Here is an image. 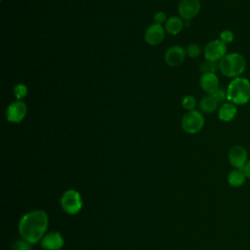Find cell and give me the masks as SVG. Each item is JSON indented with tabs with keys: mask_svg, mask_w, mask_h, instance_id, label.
Wrapping results in <instances>:
<instances>
[{
	"mask_svg": "<svg viewBox=\"0 0 250 250\" xmlns=\"http://www.w3.org/2000/svg\"><path fill=\"white\" fill-rule=\"evenodd\" d=\"M49 218L43 210H33L24 214L19 223V231L22 239L31 244L39 242L46 234Z\"/></svg>",
	"mask_w": 250,
	"mask_h": 250,
	"instance_id": "1",
	"label": "cell"
},
{
	"mask_svg": "<svg viewBox=\"0 0 250 250\" xmlns=\"http://www.w3.org/2000/svg\"><path fill=\"white\" fill-rule=\"evenodd\" d=\"M228 102L235 105H243L250 102V80L239 76L231 79L227 87Z\"/></svg>",
	"mask_w": 250,
	"mask_h": 250,
	"instance_id": "2",
	"label": "cell"
},
{
	"mask_svg": "<svg viewBox=\"0 0 250 250\" xmlns=\"http://www.w3.org/2000/svg\"><path fill=\"white\" fill-rule=\"evenodd\" d=\"M246 69V59L237 52L228 53L219 62V71L229 78L241 76Z\"/></svg>",
	"mask_w": 250,
	"mask_h": 250,
	"instance_id": "3",
	"label": "cell"
},
{
	"mask_svg": "<svg viewBox=\"0 0 250 250\" xmlns=\"http://www.w3.org/2000/svg\"><path fill=\"white\" fill-rule=\"evenodd\" d=\"M205 124V118L201 111L193 109L188 111L182 118V128L188 134L199 133Z\"/></svg>",
	"mask_w": 250,
	"mask_h": 250,
	"instance_id": "4",
	"label": "cell"
},
{
	"mask_svg": "<svg viewBox=\"0 0 250 250\" xmlns=\"http://www.w3.org/2000/svg\"><path fill=\"white\" fill-rule=\"evenodd\" d=\"M60 203L62 210L69 215L77 214L83 206L82 197L75 189H67L64 191L61 197Z\"/></svg>",
	"mask_w": 250,
	"mask_h": 250,
	"instance_id": "5",
	"label": "cell"
},
{
	"mask_svg": "<svg viewBox=\"0 0 250 250\" xmlns=\"http://www.w3.org/2000/svg\"><path fill=\"white\" fill-rule=\"evenodd\" d=\"M227 51L228 47L225 42H223L221 39H214L205 45L203 54L206 61L219 62L228 54Z\"/></svg>",
	"mask_w": 250,
	"mask_h": 250,
	"instance_id": "6",
	"label": "cell"
},
{
	"mask_svg": "<svg viewBox=\"0 0 250 250\" xmlns=\"http://www.w3.org/2000/svg\"><path fill=\"white\" fill-rule=\"evenodd\" d=\"M228 159L229 164L234 169H243L248 159V151L241 145H235L231 146L228 153Z\"/></svg>",
	"mask_w": 250,
	"mask_h": 250,
	"instance_id": "7",
	"label": "cell"
},
{
	"mask_svg": "<svg viewBox=\"0 0 250 250\" xmlns=\"http://www.w3.org/2000/svg\"><path fill=\"white\" fill-rule=\"evenodd\" d=\"M27 113V106L24 102L17 100L11 103L6 109V117L11 123H20Z\"/></svg>",
	"mask_w": 250,
	"mask_h": 250,
	"instance_id": "8",
	"label": "cell"
},
{
	"mask_svg": "<svg viewBox=\"0 0 250 250\" xmlns=\"http://www.w3.org/2000/svg\"><path fill=\"white\" fill-rule=\"evenodd\" d=\"M200 8L199 0H181L178 5V12L182 19L189 21L199 13Z\"/></svg>",
	"mask_w": 250,
	"mask_h": 250,
	"instance_id": "9",
	"label": "cell"
},
{
	"mask_svg": "<svg viewBox=\"0 0 250 250\" xmlns=\"http://www.w3.org/2000/svg\"><path fill=\"white\" fill-rule=\"evenodd\" d=\"M165 38V28L158 23L150 24L145 32V41L151 45H159Z\"/></svg>",
	"mask_w": 250,
	"mask_h": 250,
	"instance_id": "10",
	"label": "cell"
},
{
	"mask_svg": "<svg viewBox=\"0 0 250 250\" xmlns=\"http://www.w3.org/2000/svg\"><path fill=\"white\" fill-rule=\"evenodd\" d=\"M186 55L187 52L182 46L174 45L165 52L164 61L169 66H178L185 61Z\"/></svg>",
	"mask_w": 250,
	"mask_h": 250,
	"instance_id": "11",
	"label": "cell"
},
{
	"mask_svg": "<svg viewBox=\"0 0 250 250\" xmlns=\"http://www.w3.org/2000/svg\"><path fill=\"white\" fill-rule=\"evenodd\" d=\"M64 240L59 231H51L46 233L40 240L41 247L44 250H61Z\"/></svg>",
	"mask_w": 250,
	"mask_h": 250,
	"instance_id": "12",
	"label": "cell"
},
{
	"mask_svg": "<svg viewBox=\"0 0 250 250\" xmlns=\"http://www.w3.org/2000/svg\"><path fill=\"white\" fill-rule=\"evenodd\" d=\"M199 84L201 89L207 95H212L220 88L219 77L216 73H202L199 79Z\"/></svg>",
	"mask_w": 250,
	"mask_h": 250,
	"instance_id": "13",
	"label": "cell"
},
{
	"mask_svg": "<svg viewBox=\"0 0 250 250\" xmlns=\"http://www.w3.org/2000/svg\"><path fill=\"white\" fill-rule=\"evenodd\" d=\"M237 114V106L230 103L226 102L220 104L218 109V118L223 122H230L232 121Z\"/></svg>",
	"mask_w": 250,
	"mask_h": 250,
	"instance_id": "14",
	"label": "cell"
},
{
	"mask_svg": "<svg viewBox=\"0 0 250 250\" xmlns=\"http://www.w3.org/2000/svg\"><path fill=\"white\" fill-rule=\"evenodd\" d=\"M246 179L247 178L243 169H233L228 174L227 177L228 184L233 188H239L243 186Z\"/></svg>",
	"mask_w": 250,
	"mask_h": 250,
	"instance_id": "15",
	"label": "cell"
},
{
	"mask_svg": "<svg viewBox=\"0 0 250 250\" xmlns=\"http://www.w3.org/2000/svg\"><path fill=\"white\" fill-rule=\"evenodd\" d=\"M219 104L217 103V101L214 99V97L212 95H206L204 96L198 104L199 109L201 112L203 113H213L217 108H218Z\"/></svg>",
	"mask_w": 250,
	"mask_h": 250,
	"instance_id": "16",
	"label": "cell"
},
{
	"mask_svg": "<svg viewBox=\"0 0 250 250\" xmlns=\"http://www.w3.org/2000/svg\"><path fill=\"white\" fill-rule=\"evenodd\" d=\"M183 27H184V21L181 17H177V16L167 19L164 26L165 30L172 35H176L180 33Z\"/></svg>",
	"mask_w": 250,
	"mask_h": 250,
	"instance_id": "17",
	"label": "cell"
},
{
	"mask_svg": "<svg viewBox=\"0 0 250 250\" xmlns=\"http://www.w3.org/2000/svg\"><path fill=\"white\" fill-rule=\"evenodd\" d=\"M201 73H216L219 70V62L205 61L199 67Z\"/></svg>",
	"mask_w": 250,
	"mask_h": 250,
	"instance_id": "18",
	"label": "cell"
},
{
	"mask_svg": "<svg viewBox=\"0 0 250 250\" xmlns=\"http://www.w3.org/2000/svg\"><path fill=\"white\" fill-rule=\"evenodd\" d=\"M14 96L16 97L17 100H22L23 98L26 97L27 93H28V89L26 87V85L22 84V83H19L14 87Z\"/></svg>",
	"mask_w": 250,
	"mask_h": 250,
	"instance_id": "19",
	"label": "cell"
},
{
	"mask_svg": "<svg viewBox=\"0 0 250 250\" xmlns=\"http://www.w3.org/2000/svg\"><path fill=\"white\" fill-rule=\"evenodd\" d=\"M196 99L191 96V95H188V96H185L182 100V105L185 109H187L188 111L189 110H193L196 106Z\"/></svg>",
	"mask_w": 250,
	"mask_h": 250,
	"instance_id": "20",
	"label": "cell"
},
{
	"mask_svg": "<svg viewBox=\"0 0 250 250\" xmlns=\"http://www.w3.org/2000/svg\"><path fill=\"white\" fill-rule=\"evenodd\" d=\"M187 55L191 58V59H195L197 58L200 54H201V48L197 43H190L187 49H186Z\"/></svg>",
	"mask_w": 250,
	"mask_h": 250,
	"instance_id": "21",
	"label": "cell"
},
{
	"mask_svg": "<svg viewBox=\"0 0 250 250\" xmlns=\"http://www.w3.org/2000/svg\"><path fill=\"white\" fill-rule=\"evenodd\" d=\"M212 96L214 97V99L217 101V103L219 104H222L226 102H228V93H227V89H223V88H219L218 90H216Z\"/></svg>",
	"mask_w": 250,
	"mask_h": 250,
	"instance_id": "22",
	"label": "cell"
},
{
	"mask_svg": "<svg viewBox=\"0 0 250 250\" xmlns=\"http://www.w3.org/2000/svg\"><path fill=\"white\" fill-rule=\"evenodd\" d=\"M31 243L21 238L13 243L12 250H31Z\"/></svg>",
	"mask_w": 250,
	"mask_h": 250,
	"instance_id": "23",
	"label": "cell"
},
{
	"mask_svg": "<svg viewBox=\"0 0 250 250\" xmlns=\"http://www.w3.org/2000/svg\"><path fill=\"white\" fill-rule=\"evenodd\" d=\"M223 42H225L227 45L231 43L233 40H234V34L231 30L229 29H225L223 31H221L220 33V38Z\"/></svg>",
	"mask_w": 250,
	"mask_h": 250,
	"instance_id": "24",
	"label": "cell"
},
{
	"mask_svg": "<svg viewBox=\"0 0 250 250\" xmlns=\"http://www.w3.org/2000/svg\"><path fill=\"white\" fill-rule=\"evenodd\" d=\"M153 20H154V23H158V24H161V25H162V23H165L166 21H167L166 15L161 11L154 14Z\"/></svg>",
	"mask_w": 250,
	"mask_h": 250,
	"instance_id": "25",
	"label": "cell"
},
{
	"mask_svg": "<svg viewBox=\"0 0 250 250\" xmlns=\"http://www.w3.org/2000/svg\"><path fill=\"white\" fill-rule=\"evenodd\" d=\"M243 171H244V173L246 175V178L250 180V159L247 161V163L243 167Z\"/></svg>",
	"mask_w": 250,
	"mask_h": 250,
	"instance_id": "26",
	"label": "cell"
},
{
	"mask_svg": "<svg viewBox=\"0 0 250 250\" xmlns=\"http://www.w3.org/2000/svg\"><path fill=\"white\" fill-rule=\"evenodd\" d=\"M249 108H250V102H249Z\"/></svg>",
	"mask_w": 250,
	"mask_h": 250,
	"instance_id": "27",
	"label": "cell"
}]
</instances>
